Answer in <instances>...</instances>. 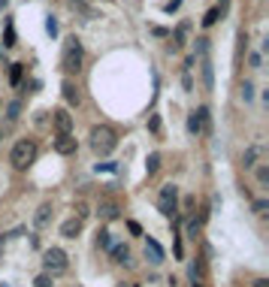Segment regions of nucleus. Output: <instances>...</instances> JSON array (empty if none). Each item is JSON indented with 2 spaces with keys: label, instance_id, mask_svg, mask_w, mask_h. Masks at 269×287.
<instances>
[{
  "label": "nucleus",
  "instance_id": "obj_1",
  "mask_svg": "<svg viewBox=\"0 0 269 287\" xmlns=\"http://www.w3.org/2000/svg\"><path fill=\"white\" fill-rule=\"evenodd\" d=\"M91 148H94V154H112L115 151V145H118V133L112 127H106V124H100V127H91Z\"/></svg>",
  "mask_w": 269,
  "mask_h": 287
},
{
  "label": "nucleus",
  "instance_id": "obj_2",
  "mask_svg": "<svg viewBox=\"0 0 269 287\" xmlns=\"http://www.w3.org/2000/svg\"><path fill=\"white\" fill-rule=\"evenodd\" d=\"M34 160H36V142H34V139H18V142L12 145L9 163H12L15 169H28Z\"/></svg>",
  "mask_w": 269,
  "mask_h": 287
},
{
  "label": "nucleus",
  "instance_id": "obj_3",
  "mask_svg": "<svg viewBox=\"0 0 269 287\" xmlns=\"http://www.w3.org/2000/svg\"><path fill=\"white\" fill-rule=\"evenodd\" d=\"M61 70H64V73H79V70H82V42H79L76 36H70L67 42H64Z\"/></svg>",
  "mask_w": 269,
  "mask_h": 287
},
{
  "label": "nucleus",
  "instance_id": "obj_4",
  "mask_svg": "<svg viewBox=\"0 0 269 287\" xmlns=\"http://www.w3.org/2000/svg\"><path fill=\"white\" fill-rule=\"evenodd\" d=\"M42 263H46V275H61L67 269V254L61 248H49L46 257H42Z\"/></svg>",
  "mask_w": 269,
  "mask_h": 287
},
{
  "label": "nucleus",
  "instance_id": "obj_5",
  "mask_svg": "<svg viewBox=\"0 0 269 287\" xmlns=\"http://www.w3.org/2000/svg\"><path fill=\"white\" fill-rule=\"evenodd\" d=\"M175 203H178V191H175V185H164V188H161V200H158L161 215L172 218V215H175Z\"/></svg>",
  "mask_w": 269,
  "mask_h": 287
},
{
  "label": "nucleus",
  "instance_id": "obj_6",
  "mask_svg": "<svg viewBox=\"0 0 269 287\" xmlns=\"http://www.w3.org/2000/svg\"><path fill=\"white\" fill-rule=\"evenodd\" d=\"M52 124L58 130V136H64V133H70V127H73V115H70L67 109H55V112H52Z\"/></svg>",
  "mask_w": 269,
  "mask_h": 287
},
{
  "label": "nucleus",
  "instance_id": "obj_7",
  "mask_svg": "<svg viewBox=\"0 0 269 287\" xmlns=\"http://www.w3.org/2000/svg\"><path fill=\"white\" fill-rule=\"evenodd\" d=\"M97 215H100L103 221H115V218H118V203H115V200H100Z\"/></svg>",
  "mask_w": 269,
  "mask_h": 287
},
{
  "label": "nucleus",
  "instance_id": "obj_8",
  "mask_svg": "<svg viewBox=\"0 0 269 287\" xmlns=\"http://www.w3.org/2000/svg\"><path fill=\"white\" fill-rule=\"evenodd\" d=\"M55 151H58V154H73V151H76V139H73L70 133L58 136V139H55Z\"/></svg>",
  "mask_w": 269,
  "mask_h": 287
},
{
  "label": "nucleus",
  "instance_id": "obj_9",
  "mask_svg": "<svg viewBox=\"0 0 269 287\" xmlns=\"http://www.w3.org/2000/svg\"><path fill=\"white\" fill-rule=\"evenodd\" d=\"M260 154H263V148H260V145L245 148V154H242V166H245V169H251V166L257 163V158H260Z\"/></svg>",
  "mask_w": 269,
  "mask_h": 287
},
{
  "label": "nucleus",
  "instance_id": "obj_10",
  "mask_svg": "<svg viewBox=\"0 0 269 287\" xmlns=\"http://www.w3.org/2000/svg\"><path fill=\"white\" fill-rule=\"evenodd\" d=\"M79 230H82V221H76V218H70V221L61 224V236H64V239H76Z\"/></svg>",
  "mask_w": 269,
  "mask_h": 287
},
{
  "label": "nucleus",
  "instance_id": "obj_11",
  "mask_svg": "<svg viewBox=\"0 0 269 287\" xmlns=\"http://www.w3.org/2000/svg\"><path fill=\"white\" fill-rule=\"evenodd\" d=\"M49 221H52V203H42V206L36 209V218H34V224H36V227H46Z\"/></svg>",
  "mask_w": 269,
  "mask_h": 287
},
{
  "label": "nucleus",
  "instance_id": "obj_12",
  "mask_svg": "<svg viewBox=\"0 0 269 287\" xmlns=\"http://www.w3.org/2000/svg\"><path fill=\"white\" fill-rule=\"evenodd\" d=\"M145 254L151 257V263H161V260H164V248H161L154 239H148V242H145Z\"/></svg>",
  "mask_w": 269,
  "mask_h": 287
},
{
  "label": "nucleus",
  "instance_id": "obj_13",
  "mask_svg": "<svg viewBox=\"0 0 269 287\" xmlns=\"http://www.w3.org/2000/svg\"><path fill=\"white\" fill-rule=\"evenodd\" d=\"M61 91H64V100H67L70 106H79V88H76L70 79L64 82V88H61Z\"/></svg>",
  "mask_w": 269,
  "mask_h": 287
},
{
  "label": "nucleus",
  "instance_id": "obj_14",
  "mask_svg": "<svg viewBox=\"0 0 269 287\" xmlns=\"http://www.w3.org/2000/svg\"><path fill=\"white\" fill-rule=\"evenodd\" d=\"M188 31H191V21H182V25H178V31H175V36H172V49L185 46V39H188Z\"/></svg>",
  "mask_w": 269,
  "mask_h": 287
},
{
  "label": "nucleus",
  "instance_id": "obj_15",
  "mask_svg": "<svg viewBox=\"0 0 269 287\" xmlns=\"http://www.w3.org/2000/svg\"><path fill=\"white\" fill-rule=\"evenodd\" d=\"M6 118H9V121H18V118H21V100H12V103L6 106Z\"/></svg>",
  "mask_w": 269,
  "mask_h": 287
},
{
  "label": "nucleus",
  "instance_id": "obj_16",
  "mask_svg": "<svg viewBox=\"0 0 269 287\" xmlns=\"http://www.w3.org/2000/svg\"><path fill=\"white\" fill-rule=\"evenodd\" d=\"M158 169H161V154L154 151V154H148V160H145V172H148V175H154Z\"/></svg>",
  "mask_w": 269,
  "mask_h": 287
},
{
  "label": "nucleus",
  "instance_id": "obj_17",
  "mask_svg": "<svg viewBox=\"0 0 269 287\" xmlns=\"http://www.w3.org/2000/svg\"><path fill=\"white\" fill-rule=\"evenodd\" d=\"M112 260L115 263H127V245H112Z\"/></svg>",
  "mask_w": 269,
  "mask_h": 287
},
{
  "label": "nucleus",
  "instance_id": "obj_18",
  "mask_svg": "<svg viewBox=\"0 0 269 287\" xmlns=\"http://www.w3.org/2000/svg\"><path fill=\"white\" fill-rule=\"evenodd\" d=\"M3 46L9 49V46H15V28H12V21L6 18V33H3Z\"/></svg>",
  "mask_w": 269,
  "mask_h": 287
},
{
  "label": "nucleus",
  "instance_id": "obj_19",
  "mask_svg": "<svg viewBox=\"0 0 269 287\" xmlns=\"http://www.w3.org/2000/svg\"><path fill=\"white\" fill-rule=\"evenodd\" d=\"M218 18H221V9H209V12H206V18H203V25H206V28H212Z\"/></svg>",
  "mask_w": 269,
  "mask_h": 287
},
{
  "label": "nucleus",
  "instance_id": "obj_20",
  "mask_svg": "<svg viewBox=\"0 0 269 287\" xmlns=\"http://www.w3.org/2000/svg\"><path fill=\"white\" fill-rule=\"evenodd\" d=\"M73 212H76V221H85V218H88V206H85V203H76Z\"/></svg>",
  "mask_w": 269,
  "mask_h": 287
},
{
  "label": "nucleus",
  "instance_id": "obj_21",
  "mask_svg": "<svg viewBox=\"0 0 269 287\" xmlns=\"http://www.w3.org/2000/svg\"><path fill=\"white\" fill-rule=\"evenodd\" d=\"M97 245H100V248H112V239H109V233H106V230L97 233Z\"/></svg>",
  "mask_w": 269,
  "mask_h": 287
},
{
  "label": "nucleus",
  "instance_id": "obj_22",
  "mask_svg": "<svg viewBox=\"0 0 269 287\" xmlns=\"http://www.w3.org/2000/svg\"><path fill=\"white\" fill-rule=\"evenodd\" d=\"M9 79H12V85H18V82H21V64H12V70H9Z\"/></svg>",
  "mask_w": 269,
  "mask_h": 287
},
{
  "label": "nucleus",
  "instance_id": "obj_23",
  "mask_svg": "<svg viewBox=\"0 0 269 287\" xmlns=\"http://www.w3.org/2000/svg\"><path fill=\"white\" fill-rule=\"evenodd\" d=\"M266 209H269V200H254V212L257 215H266Z\"/></svg>",
  "mask_w": 269,
  "mask_h": 287
},
{
  "label": "nucleus",
  "instance_id": "obj_24",
  "mask_svg": "<svg viewBox=\"0 0 269 287\" xmlns=\"http://www.w3.org/2000/svg\"><path fill=\"white\" fill-rule=\"evenodd\" d=\"M34 284H36V287H52V275H46V272H42V275H36Z\"/></svg>",
  "mask_w": 269,
  "mask_h": 287
},
{
  "label": "nucleus",
  "instance_id": "obj_25",
  "mask_svg": "<svg viewBox=\"0 0 269 287\" xmlns=\"http://www.w3.org/2000/svg\"><path fill=\"white\" fill-rule=\"evenodd\" d=\"M257 182H260V185L269 182V166H260V169H257Z\"/></svg>",
  "mask_w": 269,
  "mask_h": 287
},
{
  "label": "nucleus",
  "instance_id": "obj_26",
  "mask_svg": "<svg viewBox=\"0 0 269 287\" xmlns=\"http://www.w3.org/2000/svg\"><path fill=\"white\" fill-rule=\"evenodd\" d=\"M148 127H151V133H161V118L151 115V118H148Z\"/></svg>",
  "mask_w": 269,
  "mask_h": 287
},
{
  "label": "nucleus",
  "instance_id": "obj_27",
  "mask_svg": "<svg viewBox=\"0 0 269 287\" xmlns=\"http://www.w3.org/2000/svg\"><path fill=\"white\" fill-rule=\"evenodd\" d=\"M242 97H245V100H251V97H254V88H251V82H245V85H242Z\"/></svg>",
  "mask_w": 269,
  "mask_h": 287
},
{
  "label": "nucleus",
  "instance_id": "obj_28",
  "mask_svg": "<svg viewBox=\"0 0 269 287\" xmlns=\"http://www.w3.org/2000/svg\"><path fill=\"white\" fill-rule=\"evenodd\" d=\"M197 230H200V221H188V233H191V239H197Z\"/></svg>",
  "mask_w": 269,
  "mask_h": 287
},
{
  "label": "nucleus",
  "instance_id": "obj_29",
  "mask_svg": "<svg viewBox=\"0 0 269 287\" xmlns=\"http://www.w3.org/2000/svg\"><path fill=\"white\" fill-rule=\"evenodd\" d=\"M46 31L55 36V33H58V21H55V18H49V21H46Z\"/></svg>",
  "mask_w": 269,
  "mask_h": 287
},
{
  "label": "nucleus",
  "instance_id": "obj_30",
  "mask_svg": "<svg viewBox=\"0 0 269 287\" xmlns=\"http://www.w3.org/2000/svg\"><path fill=\"white\" fill-rule=\"evenodd\" d=\"M127 230H130L133 236H139V233H142V227H139V224H136V221H130V224H127Z\"/></svg>",
  "mask_w": 269,
  "mask_h": 287
},
{
  "label": "nucleus",
  "instance_id": "obj_31",
  "mask_svg": "<svg viewBox=\"0 0 269 287\" xmlns=\"http://www.w3.org/2000/svg\"><path fill=\"white\" fill-rule=\"evenodd\" d=\"M194 206H197V200H194V196H188V200H185V212H191Z\"/></svg>",
  "mask_w": 269,
  "mask_h": 287
},
{
  "label": "nucleus",
  "instance_id": "obj_32",
  "mask_svg": "<svg viewBox=\"0 0 269 287\" xmlns=\"http://www.w3.org/2000/svg\"><path fill=\"white\" fill-rule=\"evenodd\" d=\"M254 287H269V281H266V278H257V281H254Z\"/></svg>",
  "mask_w": 269,
  "mask_h": 287
},
{
  "label": "nucleus",
  "instance_id": "obj_33",
  "mask_svg": "<svg viewBox=\"0 0 269 287\" xmlns=\"http://www.w3.org/2000/svg\"><path fill=\"white\" fill-rule=\"evenodd\" d=\"M73 3H79V6H85V3H88V0H73Z\"/></svg>",
  "mask_w": 269,
  "mask_h": 287
},
{
  "label": "nucleus",
  "instance_id": "obj_34",
  "mask_svg": "<svg viewBox=\"0 0 269 287\" xmlns=\"http://www.w3.org/2000/svg\"><path fill=\"white\" fill-rule=\"evenodd\" d=\"M0 257H3V236H0Z\"/></svg>",
  "mask_w": 269,
  "mask_h": 287
},
{
  "label": "nucleus",
  "instance_id": "obj_35",
  "mask_svg": "<svg viewBox=\"0 0 269 287\" xmlns=\"http://www.w3.org/2000/svg\"><path fill=\"white\" fill-rule=\"evenodd\" d=\"M6 3H9V0H0V9H3V6H6Z\"/></svg>",
  "mask_w": 269,
  "mask_h": 287
},
{
  "label": "nucleus",
  "instance_id": "obj_36",
  "mask_svg": "<svg viewBox=\"0 0 269 287\" xmlns=\"http://www.w3.org/2000/svg\"><path fill=\"white\" fill-rule=\"evenodd\" d=\"M194 287H203V284H200V281H194Z\"/></svg>",
  "mask_w": 269,
  "mask_h": 287
},
{
  "label": "nucleus",
  "instance_id": "obj_37",
  "mask_svg": "<svg viewBox=\"0 0 269 287\" xmlns=\"http://www.w3.org/2000/svg\"><path fill=\"white\" fill-rule=\"evenodd\" d=\"M0 139H3V130H0Z\"/></svg>",
  "mask_w": 269,
  "mask_h": 287
},
{
  "label": "nucleus",
  "instance_id": "obj_38",
  "mask_svg": "<svg viewBox=\"0 0 269 287\" xmlns=\"http://www.w3.org/2000/svg\"><path fill=\"white\" fill-rule=\"evenodd\" d=\"M0 109H3V100H0Z\"/></svg>",
  "mask_w": 269,
  "mask_h": 287
},
{
  "label": "nucleus",
  "instance_id": "obj_39",
  "mask_svg": "<svg viewBox=\"0 0 269 287\" xmlns=\"http://www.w3.org/2000/svg\"><path fill=\"white\" fill-rule=\"evenodd\" d=\"M130 287H136V284H130Z\"/></svg>",
  "mask_w": 269,
  "mask_h": 287
}]
</instances>
